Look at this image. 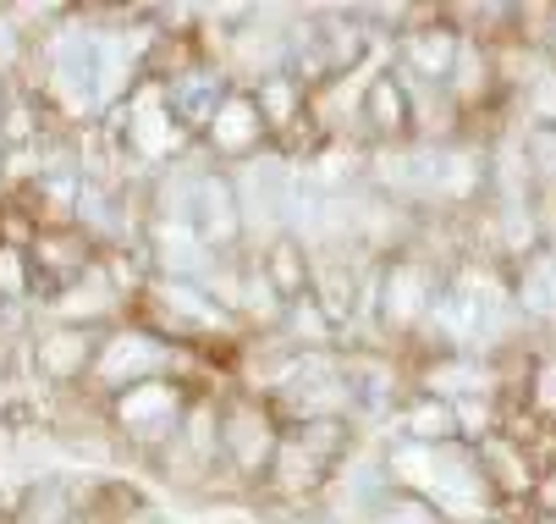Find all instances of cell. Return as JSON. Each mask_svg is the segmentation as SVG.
<instances>
[{"mask_svg":"<svg viewBox=\"0 0 556 524\" xmlns=\"http://www.w3.org/2000/svg\"><path fill=\"white\" fill-rule=\"evenodd\" d=\"M435 298H441L435 271L425 260H414V254H396L375 276V310H380V321L391 332H419L430 321V310H435Z\"/></svg>","mask_w":556,"mask_h":524,"instance_id":"1","label":"cell"},{"mask_svg":"<svg viewBox=\"0 0 556 524\" xmlns=\"http://www.w3.org/2000/svg\"><path fill=\"white\" fill-rule=\"evenodd\" d=\"M281 425H276V414L265 409V403H254V398H243V403H231L226 409V420H220V453L243 470V475H270V464H276V453H281Z\"/></svg>","mask_w":556,"mask_h":524,"instance_id":"2","label":"cell"},{"mask_svg":"<svg viewBox=\"0 0 556 524\" xmlns=\"http://www.w3.org/2000/svg\"><path fill=\"white\" fill-rule=\"evenodd\" d=\"M358 122L369 127V138H380L386 149L408 144L419 116H414V89L396 66H380L375 78L364 84V100H358Z\"/></svg>","mask_w":556,"mask_h":524,"instance_id":"3","label":"cell"},{"mask_svg":"<svg viewBox=\"0 0 556 524\" xmlns=\"http://www.w3.org/2000/svg\"><path fill=\"white\" fill-rule=\"evenodd\" d=\"M210 144L220 149L226 161H254L260 149L270 144V122H265L254 89H231V95H226V105H220L215 122H210Z\"/></svg>","mask_w":556,"mask_h":524,"instance_id":"4","label":"cell"},{"mask_svg":"<svg viewBox=\"0 0 556 524\" xmlns=\"http://www.w3.org/2000/svg\"><path fill=\"white\" fill-rule=\"evenodd\" d=\"M513 304L518 315L556 326V249H534L518 260V282H513Z\"/></svg>","mask_w":556,"mask_h":524,"instance_id":"5","label":"cell"},{"mask_svg":"<svg viewBox=\"0 0 556 524\" xmlns=\"http://www.w3.org/2000/svg\"><path fill=\"white\" fill-rule=\"evenodd\" d=\"M396 420H403V436H408V441H425V447H452V441H463V436H457V409L441 403V398H430V392H419Z\"/></svg>","mask_w":556,"mask_h":524,"instance_id":"6","label":"cell"},{"mask_svg":"<svg viewBox=\"0 0 556 524\" xmlns=\"http://www.w3.org/2000/svg\"><path fill=\"white\" fill-rule=\"evenodd\" d=\"M177 409H182L177 387H166V382H143V387H132V398L122 403V420H127L132 431L161 436V431L177 425Z\"/></svg>","mask_w":556,"mask_h":524,"instance_id":"7","label":"cell"},{"mask_svg":"<svg viewBox=\"0 0 556 524\" xmlns=\"http://www.w3.org/2000/svg\"><path fill=\"white\" fill-rule=\"evenodd\" d=\"M529 502H534V513H540L545 524H556V464H551V470H540V481H534Z\"/></svg>","mask_w":556,"mask_h":524,"instance_id":"8","label":"cell"}]
</instances>
